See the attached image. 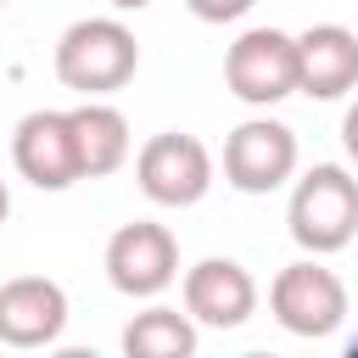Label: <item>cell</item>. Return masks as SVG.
Returning <instances> with one entry per match:
<instances>
[{"label":"cell","mask_w":358,"mask_h":358,"mask_svg":"<svg viewBox=\"0 0 358 358\" xmlns=\"http://www.w3.org/2000/svg\"><path fill=\"white\" fill-rule=\"evenodd\" d=\"M285 224H291V241L313 257L352 246V235H358V173H347L341 162H313L291 185Z\"/></svg>","instance_id":"6da1fadb"},{"label":"cell","mask_w":358,"mask_h":358,"mask_svg":"<svg viewBox=\"0 0 358 358\" xmlns=\"http://www.w3.org/2000/svg\"><path fill=\"white\" fill-rule=\"evenodd\" d=\"M140 45L123 17H78L56 39V78L78 95H112L134 78Z\"/></svg>","instance_id":"7a4b0ae2"},{"label":"cell","mask_w":358,"mask_h":358,"mask_svg":"<svg viewBox=\"0 0 358 358\" xmlns=\"http://www.w3.org/2000/svg\"><path fill=\"white\" fill-rule=\"evenodd\" d=\"M268 313L280 319V330L302 336V341H319V336H336L341 319H347V285L336 268H324L319 257H302V263H285L268 285Z\"/></svg>","instance_id":"3957f363"},{"label":"cell","mask_w":358,"mask_h":358,"mask_svg":"<svg viewBox=\"0 0 358 358\" xmlns=\"http://www.w3.org/2000/svg\"><path fill=\"white\" fill-rule=\"evenodd\" d=\"M134 185L157 207H196L213 190V151L196 134H151L134 157Z\"/></svg>","instance_id":"277c9868"},{"label":"cell","mask_w":358,"mask_h":358,"mask_svg":"<svg viewBox=\"0 0 358 358\" xmlns=\"http://www.w3.org/2000/svg\"><path fill=\"white\" fill-rule=\"evenodd\" d=\"M224 84L246 106H274V101L296 95V34L246 28L224 50Z\"/></svg>","instance_id":"5b68a950"},{"label":"cell","mask_w":358,"mask_h":358,"mask_svg":"<svg viewBox=\"0 0 358 358\" xmlns=\"http://www.w3.org/2000/svg\"><path fill=\"white\" fill-rule=\"evenodd\" d=\"M101 263H106L112 291H123V296H162L179 280V241H173L168 224L134 218V224L112 229Z\"/></svg>","instance_id":"8992f818"},{"label":"cell","mask_w":358,"mask_h":358,"mask_svg":"<svg viewBox=\"0 0 358 358\" xmlns=\"http://www.w3.org/2000/svg\"><path fill=\"white\" fill-rule=\"evenodd\" d=\"M296 173V134L280 117H246L224 140V185L241 196H268Z\"/></svg>","instance_id":"52a82bcc"},{"label":"cell","mask_w":358,"mask_h":358,"mask_svg":"<svg viewBox=\"0 0 358 358\" xmlns=\"http://www.w3.org/2000/svg\"><path fill=\"white\" fill-rule=\"evenodd\" d=\"M185 313L207 330H241L257 313V280L235 257H201L185 268Z\"/></svg>","instance_id":"ba28073f"},{"label":"cell","mask_w":358,"mask_h":358,"mask_svg":"<svg viewBox=\"0 0 358 358\" xmlns=\"http://www.w3.org/2000/svg\"><path fill=\"white\" fill-rule=\"evenodd\" d=\"M67 330V291L45 274H17L0 285V341L6 347H56Z\"/></svg>","instance_id":"9c48e42d"},{"label":"cell","mask_w":358,"mask_h":358,"mask_svg":"<svg viewBox=\"0 0 358 358\" xmlns=\"http://www.w3.org/2000/svg\"><path fill=\"white\" fill-rule=\"evenodd\" d=\"M11 162H17V173L34 190H67V185H78V151H73L67 112H56V106L28 112L17 123V134H11Z\"/></svg>","instance_id":"30bf717a"},{"label":"cell","mask_w":358,"mask_h":358,"mask_svg":"<svg viewBox=\"0 0 358 358\" xmlns=\"http://www.w3.org/2000/svg\"><path fill=\"white\" fill-rule=\"evenodd\" d=\"M296 90L313 101H341L358 90V34L341 22H313L296 34Z\"/></svg>","instance_id":"8fae6325"},{"label":"cell","mask_w":358,"mask_h":358,"mask_svg":"<svg viewBox=\"0 0 358 358\" xmlns=\"http://www.w3.org/2000/svg\"><path fill=\"white\" fill-rule=\"evenodd\" d=\"M67 123H73V151H78V179H106V173H117L123 162H129V117L112 106V101H101V95H84L73 112H67Z\"/></svg>","instance_id":"7c38bea8"},{"label":"cell","mask_w":358,"mask_h":358,"mask_svg":"<svg viewBox=\"0 0 358 358\" xmlns=\"http://www.w3.org/2000/svg\"><path fill=\"white\" fill-rule=\"evenodd\" d=\"M196 319L179 313V308H145L123 324V352L129 358H190L196 352Z\"/></svg>","instance_id":"4fadbf2b"},{"label":"cell","mask_w":358,"mask_h":358,"mask_svg":"<svg viewBox=\"0 0 358 358\" xmlns=\"http://www.w3.org/2000/svg\"><path fill=\"white\" fill-rule=\"evenodd\" d=\"M190 6V17H201V22H235V17H246L257 0H185Z\"/></svg>","instance_id":"5bb4252c"},{"label":"cell","mask_w":358,"mask_h":358,"mask_svg":"<svg viewBox=\"0 0 358 358\" xmlns=\"http://www.w3.org/2000/svg\"><path fill=\"white\" fill-rule=\"evenodd\" d=\"M341 145H347V157L358 162V101L347 106V117H341Z\"/></svg>","instance_id":"9a60e30c"},{"label":"cell","mask_w":358,"mask_h":358,"mask_svg":"<svg viewBox=\"0 0 358 358\" xmlns=\"http://www.w3.org/2000/svg\"><path fill=\"white\" fill-rule=\"evenodd\" d=\"M106 6H112V11H145L151 0H106Z\"/></svg>","instance_id":"2e32d148"},{"label":"cell","mask_w":358,"mask_h":358,"mask_svg":"<svg viewBox=\"0 0 358 358\" xmlns=\"http://www.w3.org/2000/svg\"><path fill=\"white\" fill-rule=\"evenodd\" d=\"M11 218V190H6V179H0V224Z\"/></svg>","instance_id":"e0dca14e"},{"label":"cell","mask_w":358,"mask_h":358,"mask_svg":"<svg viewBox=\"0 0 358 358\" xmlns=\"http://www.w3.org/2000/svg\"><path fill=\"white\" fill-rule=\"evenodd\" d=\"M347 352H352V358H358V336H352V341H347Z\"/></svg>","instance_id":"ac0fdd59"},{"label":"cell","mask_w":358,"mask_h":358,"mask_svg":"<svg viewBox=\"0 0 358 358\" xmlns=\"http://www.w3.org/2000/svg\"><path fill=\"white\" fill-rule=\"evenodd\" d=\"M0 6H6V0H0Z\"/></svg>","instance_id":"d6986e66"}]
</instances>
